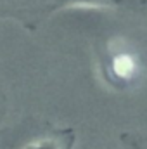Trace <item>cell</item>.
I'll use <instances>...</instances> for the list:
<instances>
[{"mask_svg":"<svg viewBox=\"0 0 147 149\" xmlns=\"http://www.w3.org/2000/svg\"><path fill=\"white\" fill-rule=\"evenodd\" d=\"M102 70L107 73L106 74L107 80H109L112 85H116L119 81L125 83V81H130L132 80V76L135 73V64H133V61L128 56L119 54V56H114V57L106 59Z\"/></svg>","mask_w":147,"mask_h":149,"instance_id":"3957f363","label":"cell"},{"mask_svg":"<svg viewBox=\"0 0 147 149\" xmlns=\"http://www.w3.org/2000/svg\"><path fill=\"white\" fill-rule=\"evenodd\" d=\"M5 111H7V97H5V95H3V92L0 90V121L3 120Z\"/></svg>","mask_w":147,"mask_h":149,"instance_id":"277c9868","label":"cell"},{"mask_svg":"<svg viewBox=\"0 0 147 149\" xmlns=\"http://www.w3.org/2000/svg\"><path fill=\"white\" fill-rule=\"evenodd\" d=\"M74 139L76 137L71 128H59L24 144L19 149H73Z\"/></svg>","mask_w":147,"mask_h":149,"instance_id":"7a4b0ae2","label":"cell"},{"mask_svg":"<svg viewBox=\"0 0 147 149\" xmlns=\"http://www.w3.org/2000/svg\"><path fill=\"white\" fill-rule=\"evenodd\" d=\"M28 3L17 7L9 12V16L17 17L26 26H37L47 16L61 10V9H74V7H118L130 0H26Z\"/></svg>","mask_w":147,"mask_h":149,"instance_id":"6da1fadb","label":"cell"}]
</instances>
